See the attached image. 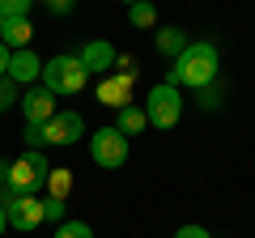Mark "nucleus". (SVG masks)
Returning <instances> with one entry per match:
<instances>
[{
	"mask_svg": "<svg viewBox=\"0 0 255 238\" xmlns=\"http://www.w3.org/2000/svg\"><path fill=\"white\" fill-rule=\"evenodd\" d=\"M217 68H221V55H217L213 43H187V51L174 60V68H170L166 81L187 85V90H204V85L217 81Z\"/></svg>",
	"mask_w": 255,
	"mask_h": 238,
	"instance_id": "nucleus-1",
	"label": "nucleus"
},
{
	"mask_svg": "<svg viewBox=\"0 0 255 238\" xmlns=\"http://www.w3.org/2000/svg\"><path fill=\"white\" fill-rule=\"evenodd\" d=\"M85 136V119L77 111H60L55 119H47L43 128H26V145L43 149V145H77Z\"/></svg>",
	"mask_w": 255,
	"mask_h": 238,
	"instance_id": "nucleus-2",
	"label": "nucleus"
},
{
	"mask_svg": "<svg viewBox=\"0 0 255 238\" xmlns=\"http://www.w3.org/2000/svg\"><path fill=\"white\" fill-rule=\"evenodd\" d=\"M85 81H90V73H85L81 55H51L43 64V85L60 98V94H81Z\"/></svg>",
	"mask_w": 255,
	"mask_h": 238,
	"instance_id": "nucleus-3",
	"label": "nucleus"
},
{
	"mask_svg": "<svg viewBox=\"0 0 255 238\" xmlns=\"http://www.w3.org/2000/svg\"><path fill=\"white\" fill-rule=\"evenodd\" d=\"M47 174H51L47 157L38 153V149H26L17 162H9V192H17V196H34L38 187H47Z\"/></svg>",
	"mask_w": 255,
	"mask_h": 238,
	"instance_id": "nucleus-4",
	"label": "nucleus"
},
{
	"mask_svg": "<svg viewBox=\"0 0 255 238\" xmlns=\"http://www.w3.org/2000/svg\"><path fill=\"white\" fill-rule=\"evenodd\" d=\"M0 204H4V217H9V226L21 230V234L47 221V204L38 200V196H17V192H9V187H0Z\"/></svg>",
	"mask_w": 255,
	"mask_h": 238,
	"instance_id": "nucleus-5",
	"label": "nucleus"
},
{
	"mask_svg": "<svg viewBox=\"0 0 255 238\" xmlns=\"http://www.w3.org/2000/svg\"><path fill=\"white\" fill-rule=\"evenodd\" d=\"M145 115H149V123H153V128H174V123L183 119L179 85H170V81L153 85V90H149V98H145Z\"/></svg>",
	"mask_w": 255,
	"mask_h": 238,
	"instance_id": "nucleus-6",
	"label": "nucleus"
},
{
	"mask_svg": "<svg viewBox=\"0 0 255 238\" xmlns=\"http://www.w3.org/2000/svg\"><path fill=\"white\" fill-rule=\"evenodd\" d=\"M90 157L102 170H119V166L128 162V136L119 128H98L90 136Z\"/></svg>",
	"mask_w": 255,
	"mask_h": 238,
	"instance_id": "nucleus-7",
	"label": "nucleus"
},
{
	"mask_svg": "<svg viewBox=\"0 0 255 238\" xmlns=\"http://www.w3.org/2000/svg\"><path fill=\"white\" fill-rule=\"evenodd\" d=\"M21 111H26V128H43L47 119H55L60 111H55V94L47 90H26V102H21Z\"/></svg>",
	"mask_w": 255,
	"mask_h": 238,
	"instance_id": "nucleus-8",
	"label": "nucleus"
},
{
	"mask_svg": "<svg viewBox=\"0 0 255 238\" xmlns=\"http://www.w3.org/2000/svg\"><path fill=\"white\" fill-rule=\"evenodd\" d=\"M77 55H81L85 73H107V68H115V55H119V51L107 43V38H90V43H85Z\"/></svg>",
	"mask_w": 255,
	"mask_h": 238,
	"instance_id": "nucleus-9",
	"label": "nucleus"
},
{
	"mask_svg": "<svg viewBox=\"0 0 255 238\" xmlns=\"http://www.w3.org/2000/svg\"><path fill=\"white\" fill-rule=\"evenodd\" d=\"M34 77H43V60H38L34 51H13V60H9V81L13 85H30Z\"/></svg>",
	"mask_w": 255,
	"mask_h": 238,
	"instance_id": "nucleus-10",
	"label": "nucleus"
},
{
	"mask_svg": "<svg viewBox=\"0 0 255 238\" xmlns=\"http://www.w3.org/2000/svg\"><path fill=\"white\" fill-rule=\"evenodd\" d=\"M98 102H107V107H115V111L132 107V81H124V77H107V81H98Z\"/></svg>",
	"mask_w": 255,
	"mask_h": 238,
	"instance_id": "nucleus-11",
	"label": "nucleus"
},
{
	"mask_svg": "<svg viewBox=\"0 0 255 238\" xmlns=\"http://www.w3.org/2000/svg\"><path fill=\"white\" fill-rule=\"evenodd\" d=\"M30 38H34V26H30V17H4V34H0V43L9 47V51H26Z\"/></svg>",
	"mask_w": 255,
	"mask_h": 238,
	"instance_id": "nucleus-12",
	"label": "nucleus"
},
{
	"mask_svg": "<svg viewBox=\"0 0 255 238\" xmlns=\"http://www.w3.org/2000/svg\"><path fill=\"white\" fill-rule=\"evenodd\" d=\"M187 43H191V38L183 34L179 26H162V30H157V51L170 55V60H179V55L187 51Z\"/></svg>",
	"mask_w": 255,
	"mask_h": 238,
	"instance_id": "nucleus-13",
	"label": "nucleus"
},
{
	"mask_svg": "<svg viewBox=\"0 0 255 238\" xmlns=\"http://www.w3.org/2000/svg\"><path fill=\"white\" fill-rule=\"evenodd\" d=\"M119 132H124V136H136V132H145L149 128V115L140 107H124L119 111V123H115Z\"/></svg>",
	"mask_w": 255,
	"mask_h": 238,
	"instance_id": "nucleus-14",
	"label": "nucleus"
},
{
	"mask_svg": "<svg viewBox=\"0 0 255 238\" xmlns=\"http://www.w3.org/2000/svg\"><path fill=\"white\" fill-rule=\"evenodd\" d=\"M47 187H51V200H68V192H73V170H68V166L51 170L47 174Z\"/></svg>",
	"mask_w": 255,
	"mask_h": 238,
	"instance_id": "nucleus-15",
	"label": "nucleus"
},
{
	"mask_svg": "<svg viewBox=\"0 0 255 238\" xmlns=\"http://www.w3.org/2000/svg\"><path fill=\"white\" fill-rule=\"evenodd\" d=\"M128 17H132V26H140V30L157 26V9L149 4V0H140V4H132V9H128Z\"/></svg>",
	"mask_w": 255,
	"mask_h": 238,
	"instance_id": "nucleus-16",
	"label": "nucleus"
},
{
	"mask_svg": "<svg viewBox=\"0 0 255 238\" xmlns=\"http://www.w3.org/2000/svg\"><path fill=\"white\" fill-rule=\"evenodd\" d=\"M55 238H94V230L85 221H60L55 226Z\"/></svg>",
	"mask_w": 255,
	"mask_h": 238,
	"instance_id": "nucleus-17",
	"label": "nucleus"
},
{
	"mask_svg": "<svg viewBox=\"0 0 255 238\" xmlns=\"http://www.w3.org/2000/svg\"><path fill=\"white\" fill-rule=\"evenodd\" d=\"M115 77H124V81H136V77H140V64L132 60V55H115Z\"/></svg>",
	"mask_w": 255,
	"mask_h": 238,
	"instance_id": "nucleus-18",
	"label": "nucleus"
},
{
	"mask_svg": "<svg viewBox=\"0 0 255 238\" xmlns=\"http://www.w3.org/2000/svg\"><path fill=\"white\" fill-rule=\"evenodd\" d=\"M30 4H34V0H0V13H4V17H26Z\"/></svg>",
	"mask_w": 255,
	"mask_h": 238,
	"instance_id": "nucleus-19",
	"label": "nucleus"
},
{
	"mask_svg": "<svg viewBox=\"0 0 255 238\" xmlns=\"http://www.w3.org/2000/svg\"><path fill=\"white\" fill-rule=\"evenodd\" d=\"M13 102H17V85H13L9 77H0V111H9Z\"/></svg>",
	"mask_w": 255,
	"mask_h": 238,
	"instance_id": "nucleus-20",
	"label": "nucleus"
},
{
	"mask_svg": "<svg viewBox=\"0 0 255 238\" xmlns=\"http://www.w3.org/2000/svg\"><path fill=\"white\" fill-rule=\"evenodd\" d=\"M47 204V221H55V226H60V221H64V209H68V204H64V200H43Z\"/></svg>",
	"mask_w": 255,
	"mask_h": 238,
	"instance_id": "nucleus-21",
	"label": "nucleus"
},
{
	"mask_svg": "<svg viewBox=\"0 0 255 238\" xmlns=\"http://www.w3.org/2000/svg\"><path fill=\"white\" fill-rule=\"evenodd\" d=\"M174 238H213V234L204 226H179V230H174Z\"/></svg>",
	"mask_w": 255,
	"mask_h": 238,
	"instance_id": "nucleus-22",
	"label": "nucleus"
},
{
	"mask_svg": "<svg viewBox=\"0 0 255 238\" xmlns=\"http://www.w3.org/2000/svg\"><path fill=\"white\" fill-rule=\"evenodd\" d=\"M47 9H51L55 17H64V13H73V0H47Z\"/></svg>",
	"mask_w": 255,
	"mask_h": 238,
	"instance_id": "nucleus-23",
	"label": "nucleus"
},
{
	"mask_svg": "<svg viewBox=\"0 0 255 238\" xmlns=\"http://www.w3.org/2000/svg\"><path fill=\"white\" fill-rule=\"evenodd\" d=\"M9 60H13V51L0 43V77H9Z\"/></svg>",
	"mask_w": 255,
	"mask_h": 238,
	"instance_id": "nucleus-24",
	"label": "nucleus"
},
{
	"mask_svg": "<svg viewBox=\"0 0 255 238\" xmlns=\"http://www.w3.org/2000/svg\"><path fill=\"white\" fill-rule=\"evenodd\" d=\"M0 187H9V162H0Z\"/></svg>",
	"mask_w": 255,
	"mask_h": 238,
	"instance_id": "nucleus-25",
	"label": "nucleus"
},
{
	"mask_svg": "<svg viewBox=\"0 0 255 238\" xmlns=\"http://www.w3.org/2000/svg\"><path fill=\"white\" fill-rule=\"evenodd\" d=\"M4 230H9V217H4V204H0V234H4Z\"/></svg>",
	"mask_w": 255,
	"mask_h": 238,
	"instance_id": "nucleus-26",
	"label": "nucleus"
},
{
	"mask_svg": "<svg viewBox=\"0 0 255 238\" xmlns=\"http://www.w3.org/2000/svg\"><path fill=\"white\" fill-rule=\"evenodd\" d=\"M0 34H4V13H0Z\"/></svg>",
	"mask_w": 255,
	"mask_h": 238,
	"instance_id": "nucleus-27",
	"label": "nucleus"
},
{
	"mask_svg": "<svg viewBox=\"0 0 255 238\" xmlns=\"http://www.w3.org/2000/svg\"><path fill=\"white\" fill-rule=\"evenodd\" d=\"M124 4H128V9H132V4H140V0H124Z\"/></svg>",
	"mask_w": 255,
	"mask_h": 238,
	"instance_id": "nucleus-28",
	"label": "nucleus"
}]
</instances>
